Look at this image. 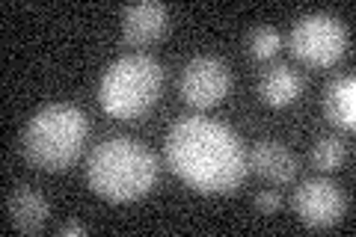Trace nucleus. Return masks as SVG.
Listing matches in <instances>:
<instances>
[{
  "instance_id": "nucleus-1",
  "label": "nucleus",
  "mask_w": 356,
  "mask_h": 237,
  "mask_svg": "<svg viewBox=\"0 0 356 237\" xmlns=\"http://www.w3.org/2000/svg\"><path fill=\"white\" fill-rule=\"evenodd\" d=\"M166 161L187 187L229 196L247 178V152L235 131L202 116L178 119L166 133Z\"/></svg>"
},
{
  "instance_id": "nucleus-2",
  "label": "nucleus",
  "mask_w": 356,
  "mask_h": 237,
  "mask_svg": "<svg viewBox=\"0 0 356 237\" xmlns=\"http://www.w3.org/2000/svg\"><path fill=\"white\" fill-rule=\"evenodd\" d=\"M86 181L107 202L143 199L158 181V157L131 137L98 142L86 161Z\"/></svg>"
},
{
  "instance_id": "nucleus-3",
  "label": "nucleus",
  "mask_w": 356,
  "mask_h": 237,
  "mask_svg": "<svg viewBox=\"0 0 356 237\" xmlns=\"http://www.w3.org/2000/svg\"><path fill=\"white\" fill-rule=\"evenodd\" d=\"M89 119L74 104H48L27 122L21 149L42 172H63L83 152Z\"/></svg>"
},
{
  "instance_id": "nucleus-4",
  "label": "nucleus",
  "mask_w": 356,
  "mask_h": 237,
  "mask_svg": "<svg viewBox=\"0 0 356 237\" xmlns=\"http://www.w3.org/2000/svg\"><path fill=\"white\" fill-rule=\"evenodd\" d=\"M163 89V69L149 54H128L110 65L98 86L102 110L113 119H137L154 107Z\"/></svg>"
},
{
  "instance_id": "nucleus-5",
  "label": "nucleus",
  "mask_w": 356,
  "mask_h": 237,
  "mask_svg": "<svg viewBox=\"0 0 356 237\" xmlns=\"http://www.w3.org/2000/svg\"><path fill=\"white\" fill-rule=\"evenodd\" d=\"M288 48L300 63L312 65V69H330L348 51V27L327 13L303 15L291 27Z\"/></svg>"
},
{
  "instance_id": "nucleus-6",
  "label": "nucleus",
  "mask_w": 356,
  "mask_h": 237,
  "mask_svg": "<svg viewBox=\"0 0 356 237\" xmlns=\"http://www.w3.org/2000/svg\"><path fill=\"white\" fill-rule=\"evenodd\" d=\"M232 89V72L220 56H193L181 72V98L196 110L220 104Z\"/></svg>"
},
{
  "instance_id": "nucleus-7",
  "label": "nucleus",
  "mask_w": 356,
  "mask_h": 237,
  "mask_svg": "<svg viewBox=\"0 0 356 237\" xmlns=\"http://www.w3.org/2000/svg\"><path fill=\"white\" fill-rule=\"evenodd\" d=\"M344 193L327 178H306L294 190V211L309 229H332L344 217Z\"/></svg>"
},
{
  "instance_id": "nucleus-8",
  "label": "nucleus",
  "mask_w": 356,
  "mask_h": 237,
  "mask_svg": "<svg viewBox=\"0 0 356 237\" xmlns=\"http://www.w3.org/2000/svg\"><path fill=\"white\" fill-rule=\"evenodd\" d=\"M166 6L146 0V3L125 6L122 13V42L131 48H143V44L158 42L166 33Z\"/></svg>"
},
{
  "instance_id": "nucleus-9",
  "label": "nucleus",
  "mask_w": 356,
  "mask_h": 237,
  "mask_svg": "<svg viewBox=\"0 0 356 237\" xmlns=\"http://www.w3.org/2000/svg\"><path fill=\"white\" fill-rule=\"evenodd\" d=\"M247 166L270 184H288L297 178V157L276 140H261L252 145Z\"/></svg>"
},
{
  "instance_id": "nucleus-10",
  "label": "nucleus",
  "mask_w": 356,
  "mask_h": 237,
  "mask_svg": "<svg viewBox=\"0 0 356 237\" xmlns=\"http://www.w3.org/2000/svg\"><path fill=\"white\" fill-rule=\"evenodd\" d=\"M48 213H51V205L36 187L30 184H21L15 187L13 193L6 199V217L13 222V229L24 231V234H36L42 231V225L48 222Z\"/></svg>"
},
{
  "instance_id": "nucleus-11",
  "label": "nucleus",
  "mask_w": 356,
  "mask_h": 237,
  "mask_svg": "<svg viewBox=\"0 0 356 237\" xmlns=\"http://www.w3.org/2000/svg\"><path fill=\"white\" fill-rule=\"evenodd\" d=\"M324 116L330 119V125H336L341 131H353V125H356V81L350 74H341L327 83Z\"/></svg>"
},
{
  "instance_id": "nucleus-12",
  "label": "nucleus",
  "mask_w": 356,
  "mask_h": 237,
  "mask_svg": "<svg viewBox=\"0 0 356 237\" xmlns=\"http://www.w3.org/2000/svg\"><path fill=\"white\" fill-rule=\"evenodd\" d=\"M300 92H303V81H300V74L291 69V65H273V69H267L259 81V95H261L264 104H270V107L291 104Z\"/></svg>"
},
{
  "instance_id": "nucleus-13",
  "label": "nucleus",
  "mask_w": 356,
  "mask_h": 237,
  "mask_svg": "<svg viewBox=\"0 0 356 237\" xmlns=\"http://www.w3.org/2000/svg\"><path fill=\"white\" fill-rule=\"evenodd\" d=\"M344 154H348V149H344V142L339 137H321L315 142V149H312V163H315L321 172H332V169H339Z\"/></svg>"
},
{
  "instance_id": "nucleus-14",
  "label": "nucleus",
  "mask_w": 356,
  "mask_h": 237,
  "mask_svg": "<svg viewBox=\"0 0 356 237\" xmlns=\"http://www.w3.org/2000/svg\"><path fill=\"white\" fill-rule=\"evenodd\" d=\"M247 51L255 56V60H270L280 51V33L273 27H259L247 36Z\"/></svg>"
},
{
  "instance_id": "nucleus-15",
  "label": "nucleus",
  "mask_w": 356,
  "mask_h": 237,
  "mask_svg": "<svg viewBox=\"0 0 356 237\" xmlns=\"http://www.w3.org/2000/svg\"><path fill=\"white\" fill-rule=\"evenodd\" d=\"M255 208H259V213H273L280 208V196H276L273 190H264V193L255 196Z\"/></svg>"
},
{
  "instance_id": "nucleus-16",
  "label": "nucleus",
  "mask_w": 356,
  "mask_h": 237,
  "mask_svg": "<svg viewBox=\"0 0 356 237\" xmlns=\"http://www.w3.org/2000/svg\"><path fill=\"white\" fill-rule=\"evenodd\" d=\"M89 229H86V225L83 222H63L60 225V234L63 237H72V234H86Z\"/></svg>"
}]
</instances>
